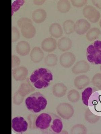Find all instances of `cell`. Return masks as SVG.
Here are the masks:
<instances>
[{
    "label": "cell",
    "mask_w": 101,
    "mask_h": 134,
    "mask_svg": "<svg viewBox=\"0 0 101 134\" xmlns=\"http://www.w3.org/2000/svg\"><path fill=\"white\" fill-rule=\"evenodd\" d=\"M29 23L32 24V21L31 19L26 17H22L19 19L17 22L18 27L21 28L23 25L25 24Z\"/></svg>",
    "instance_id": "83f0119b"
},
{
    "label": "cell",
    "mask_w": 101,
    "mask_h": 134,
    "mask_svg": "<svg viewBox=\"0 0 101 134\" xmlns=\"http://www.w3.org/2000/svg\"><path fill=\"white\" fill-rule=\"evenodd\" d=\"M49 31L53 37L58 38L62 36L63 33V30L60 24L55 23L52 24L49 27Z\"/></svg>",
    "instance_id": "ac0fdd59"
},
{
    "label": "cell",
    "mask_w": 101,
    "mask_h": 134,
    "mask_svg": "<svg viewBox=\"0 0 101 134\" xmlns=\"http://www.w3.org/2000/svg\"><path fill=\"white\" fill-rule=\"evenodd\" d=\"M29 81L32 86L38 90L45 89L53 80V75L48 69L40 68L36 69L30 76Z\"/></svg>",
    "instance_id": "7a4b0ae2"
},
{
    "label": "cell",
    "mask_w": 101,
    "mask_h": 134,
    "mask_svg": "<svg viewBox=\"0 0 101 134\" xmlns=\"http://www.w3.org/2000/svg\"><path fill=\"white\" fill-rule=\"evenodd\" d=\"M64 87L61 83H57L54 85L52 87L53 94L57 97H61L64 94Z\"/></svg>",
    "instance_id": "7402d4cb"
},
{
    "label": "cell",
    "mask_w": 101,
    "mask_h": 134,
    "mask_svg": "<svg viewBox=\"0 0 101 134\" xmlns=\"http://www.w3.org/2000/svg\"><path fill=\"white\" fill-rule=\"evenodd\" d=\"M90 24L85 19H81L76 21L74 24V31L81 35L87 33L91 27Z\"/></svg>",
    "instance_id": "52a82bcc"
},
{
    "label": "cell",
    "mask_w": 101,
    "mask_h": 134,
    "mask_svg": "<svg viewBox=\"0 0 101 134\" xmlns=\"http://www.w3.org/2000/svg\"><path fill=\"white\" fill-rule=\"evenodd\" d=\"M21 63V60L17 56L13 55H12V68L13 69L18 67Z\"/></svg>",
    "instance_id": "f546056e"
},
{
    "label": "cell",
    "mask_w": 101,
    "mask_h": 134,
    "mask_svg": "<svg viewBox=\"0 0 101 134\" xmlns=\"http://www.w3.org/2000/svg\"><path fill=\"white\" fill-rule=\"evenodd\" d=\"M72 4L74 7L77 8H80L84 6L87 3L88 1L86 0H80V1H71Z\"/></svg>",
    "instance_id": "f1b7e54d"
},
{
    "label": "cell",
    "mask_w": 101,
    "mask_h": 134,
    "mask_svg": "<svg viewBox=\"0 0 101 134\" xmlns=\"http://www.w3.org/2000/svg\"><path fill=\"white\" fill-rule=\"evenodd\" d=\"M35 129L44 134H59L62 132L63 124L60 117L50 113L37 115L34 123Z\"/></svg>",
    "instance_id": "6da1fadb"
},
{
    "label": "cell",
    "mask_w": 101,
    "mask_h": 134,
    "mask_svg": "<svg viewBox=\"0 0 101 134\" xmlns=\"http://www.w3.org/2000/svg\"><path fill=\"white\" fill-rule=\"evenodd\" d=\"M16 49L18 54L20 56H25L29 54L31 47L27 42L21 41L17 44Z\"/></svg>",
    "instance_id": "4fadbf2b"
},
{
    "label": "cell",
    "mask_w": 101,
    "mask_h": 134,
    "mask_svg": "<svg viewBox=\"0 0 101 134\" xmlns=\"http://www.w3.org/2000/svg\"><path fill=\"white\" fill-rule=\"evenodd\" d=\"M99 24L100 26V27H101V19H100V20Z\"/></svg>",
    "instance_id": "836d02e7"
},
{
    "label": "cell",
    "mask_w": 101,
    "mask_h": 134,
    "mask_svg": "<svg viewBox=\"0 0 101 134\" xmlns=\"http://www.w3.org/2000/svg\"><path fill=\"white\" fill-rule=\"evenodd\" d=\"M92 4L99 9H101V1H92Z\"/></svg>",
    "instance_id": "1f68e13d"
},
{
    "label": "cell",
    "mask_w": 101,
    "mask_h": 134,
    "mask_svg": "<svg viewBox=\"0 0 101 134\" xmlns=\"http://www.w3.org/2000/svg\"><path fill=\"white\" fill-rule=\"evenodd\" d=\"M21 32L23 36L27 39H31L36 34L35 27L32 24L28 23L23 25L21 28Z\"/></svg>",
    "instance_id": "7c38bea8"
},
{
    "label": "cell",
    "mask_w": 101,
    "mask_h": 134,
    "mask_svg": "<svg viewBox=\"0 0 101 134\" xmlns=\"http://www.w3.org/2000/svg\"><path fill=\"white\" fill-rule=\"evenodd\" d=\"M86 53L93 55L95 59L97 57H101V41H95L89 45L87 48Z\"/></svg>",
    "instance_id": "ba28073f"
},
{
    "label": "cell",
    "mask_w": 101,
    "mask_h": 134,
    "mask_svg": "<svg viewBox=\"0 0 101 134\" xmlns=\"http://www.w3.org/2000/svg\"><path fill=\"white\" fill-rule=\"evenodd\" d=\"M95 92L94 88L91 87H87L84 90L82 93V99L84 105L88 106L89 99Z\"/></svg>",
    "instance_id": "ffe728a7"
},
{
    "label": "cell",
    "mask_w": 101,
    "mask_h": 134,
    "mask_svg": "<svg viewBox=\"0 0 101 134\" xmlns=\"http://www.w3.org/2000/svg\"><path fill=\"white\" fill-rule=\"evenodd\" d=\"M58 62V58L56 55L50 54L47 55L44 59V63L49 66H54L56 65Z\"/></svg>",
    "instance_id": "cb8c5ba5"
},
{
    "label": "cell",
    "mask_w": 101,
    "mask_h": 134,
    "mask_svg": "<svg viewBox=\"0 0 101 134\" xmlns=\"http://www.w3.org/2000/svg\"><path fill=\"white\" fill-rule=\"evenodd\" d=\"M28 124L24 117L18 116L12 120V128L17 133H23L27 131Z\"/></svg>",
    "instance_id": "5b68a950"
},
{
    "label": "cell",
    "mask_w": 101,
    "mask_h": 134,
    "mask_svg": "<svg viewBox=\"0 0 101 134\" xmlns=\"http://www.w3.org/2000/svg\"><path fill=\"white\" fill-rule=\"evenodd\" d=\"M88 107L94 114L101 116V91L95 92L89 99Z\"/></svg>",
    "instance_id": "277c9868"
},
{
    "label": "cell",
    "mask_w": 101,
    "mask_h": 134,
    "mask_svg": "<svg viewBox=\"0 0 101 134\" xmlns=\"http://www.w3.org/2000/svg\"><path fill=\"white\" fill-rule=\"evenodd\" d=\"M12 42H16L20 37V33L18 29L15 27H13L12 29Z\"/></svg>",
    "instance_id": "484cf974"
},
{
    "label": "cell",
    "mask_w": 101,
    "mask_h": 134,
    "mask_svg": "<svg viewBox=\"0 0 101 134\" xmlns=\"http://www.w3.org/2000/svg\"><path fill=\"white\" fill-rule=\"evenodd\" d=\"M75 57L73 53L67 52L62 54L60 57V63L62 66L65 68L70 66L74 63Z\"/></svg>",
    "instance_id": "9c48e42d"
},
{
    "label": "cell",
    "mask_w": 101,
    "mask_h": 134,
    "mask_svg": "<svg viewBox=\"0 0 101 134\" xmlns=\"http://www.w3.org/2000/svg\"><path fill=\"white\" fill-rule=\"evenodd\" d=\"M32 86L29 80L28 79H27L26 81L21 84L20 88L17 91L22 96L25 97V96L35 90L34 88Z\"/></svg>",
    "instance_id": "2e32d148"
},
{
    "label": "cell",
    "mask_w": 101,
    "mask_h": 134,
    "mask_svg": "<svg viewBox=\"0 0 101 134\" xmlns=\"http://www.w3.org/2000/svg\"><path fill=\"white\" fill-rule=\"evenodd\" d=\"M37 115L31 114L28 117V120L29 124V127L31 130H36L34 123Z\"/></svg>",
    "instance_id": "4316f807"
},
{
    "label": "cell",
    "mask_w": 101,
    "mask_h": 134,
    "mask_svg": "<svg viewBox=\"0 0 101 134\" xmlns=\"http://www.w3.org/2000/svg\"><path fill=\"white\" fill-rule=\"evenodd\" d=\"M100 34L101 31L99 29L93 27L87 33L86 37L89 41H92L98 39Z\"/></svg>",
    "instance_id": "d6986e66"
},
{
    "label": "cell",
    "mask_w": 101,
    "mask_h": 134,
    "mask_svg": "<svg viewBox=\"0 0 101 134\" xmlns=\"http://www.w3.org/2000/svg\"><path fill=\"white\" fill-rule=\"evenodd\" d=\"M83 13L84 17L92 23H96L100 19V13L95 7L91 5L85 7L83 9Z\"/></svg>",
    "instance_id": "8992f818"
},
{
    "label": "cell",
    "mask_w": 101,
    "mask_h": 134,
    "mask_svg": "<svg viewBox=\"0 0 101 134\" xmlns=\"http://www.w3.org/2000/svg\"><path fill=\"white\" fill-rule=\"evenodd\" d=\"M73 43L70 39L67 37H63L59 39L58 46L60 50L62 52L68 51L72 48Z\"/></svg>",
    "instance_id": "e0dca14e"
},
{
    "label": "cell",
    "mask_w": 101,
    "mask_h": 134,
    "mask_svg": "<svg viewBox=\"0 0 101 134\" xmlns=\"http://www.w3.org/2000/svg\"><path fill=\"white\" fill-rule=\"evenodd\" d=\"M28 73V70L26 67H17L13 70V77L16 81H24L26 79Z\"/></svg>",
    "instance_id": "30bf717a"
},
{
    "label": "cell",
    "mask_w": 101,
    "mask_h": 134,
    "mask_svg": "<svg viewBox=\"0 0 101 134\" xmlns=\"http://www.w3.org/2000/svg\"><path fill=\"white\" fill-rule=\"evenodd\" d=\"M24 1H16L13 2V4L12 5V13H13L14 12L17 11L18 10L20 7L23 4Z\"/></svg>",
    "instance_id": "4dcf8cb0"
},
{
    "label": "cell",
    "mask_w": 101,
    "mask_h": 134,
    "mask_svg": "<svg viewBox=\"0 0 101 134\" xmlns=\"http://www.w3.org/2000/svg\"><path fill=\"white\" fill-rule=\"evenodd\" d=\"M47 14L45 10L43 9H36L32 14V19L36 23L39 24L44 22L46 19Z\"/></svg>",
    "instance_id": "9a60e30c"
},
{
    "label": "cell",
    "mask_w": 101,
    "mask_h": 134,
    "mask_svg": "<svg viewBox=\"0 0 101 134\" xmlns=\"http://www.w3.org/2000/svg\"><path fill=\"white\" fill-rule=\"evenodd\" d=\"M57 45V42L55 39L49 37L43 40L41 43V47L45 52H51L56 49Z\"/></svg>",
    "instance_id": "8fae6325"
},
{
    "label": "cell",
    "mask_w": 101,
    "mask_h": 134,
    "mask_svg": "<svg viewBox=\"0 0 101 134\" xmlns=\"http://www.w3.org/2000/svg\"><path fill=\"white\" fill-rule=\"evenodd\" d=\"M71 4L69 1L60 0L57 3V8L59 12L61 13H66L69 11L70 9Z\"/></svg>",
    "instance_id": "44dd1931"
},
{
    "label": "cell",
    "mask_w": 101,
    "mask_h": 134,
    "mask_svg": "<svg viewBox=\"0 0 101 134\" xmlns=\"http://www.w3.org/2000/svg\"><path fill=\"white\" fill-rule=\"evenodd\" d=\"M33 3L37 5H41L45 2V1H33Z\"/></svg>",
    "instance_id": "d6a6232c"
},
{
    "label": "cell",
    "mask_w": 101,
    "mask_h": 134,
    "mask_svg": "<svg viewBox=\"0 0 101 134\" xmlns=\"http://www.w3.org/2000/svg\"><path fill=\"white\" fill-rule=\"evenodd\" d=\"M30 56L32 62L35 63H38L43 60L44 57V54L40 48L35 47L32 49Z\"/></svg>",
    "instance_id": "5bb4252c"
},
{
    "label": "cell",
    "mask_w": 101,
    "mask_h": 134,
    "mask_svg": "<svg viewBox=\"0 0 101 134\" xmlns=\"http://www.w3.org/2000/svg\"><path fill=\"white\" fill-rule=\"evenodd\" d=\"M25 97L23 96L17 91L14 94L13 97V102L16 105H20L23 101Z\"/></svg>",
    "instance_id": "d4e9b609"
},
{
    "label": "cell",
    "mask_w": 101,
    "mask_h": 134,
    "mask_svg": "<svg viewBox=\"0 0 101 134\" xmlns=\"http://www.w3.org/2000/svg\"><path fill=\"white\" fill-rule=\"evenodd\" d=\"M74 23L72 20H67L64 22L63 27L64 30L67 34H71L74 32Z\"/></svg>",
    "instance_id": "603a6c76"
},
{
    "label": "cell",
    "mask_w": 101,
    "mask_h": 134,
    "mask_svg": "<svg viewBox=\"0 0 101 134\" xmlns=\"http://www.w3.org/2000/svg\"><path fill=\"white\" fill-rule=\"evenodd\" d=\"M25 104L29 111L37 113L45 109L48 104V101L41 93L36 92L26 98Z\"/></svg>",
    "instance_id": "3957f363"
}]
</instances>
